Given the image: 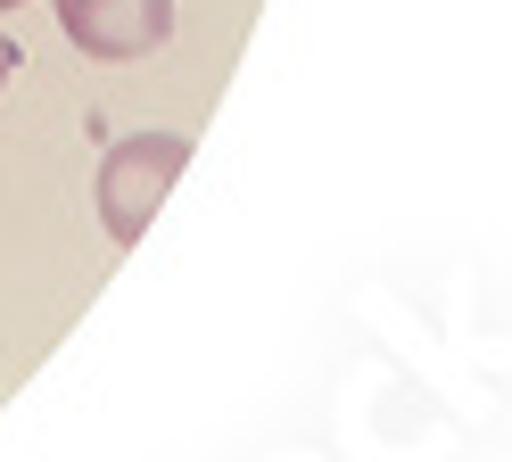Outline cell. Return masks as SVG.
<instances>
[{"label":"cell","instance_id":"1","mask_svg":"<svg viewBox=\"0 0 512 462\" xmlns=\"http://www.w3.org/2000/svg\"><path fill=\"white\" fill-rule=\"evenodd\" d=\"M182 165H190L182 132H133V141H116L100 157V223H108L116 248H133L149 231V215L166 207V190H174Z\"/></svg>","mask_w":512,"mask_h":462},{"label":"cell","instance_id":"2","mask_svg":"<svg viewBox=\"0 0 512 462\" xmlns=\"http://www.w3.org/2000/svg\"><path fill=\"white\" fill-rule=\"evenodd\" d=\"M58 33L100 66H133L174 42V0H58Z\"/></svg>","mask_w":512,"mask_h":462},{"label":"cell","instance_id":"3","mask_svg":"<svg viewBox=\"0 0 512 462\" xmlns=\"http://www.w3.org/2000/svg\"><path fill=\"white\" fill-rule=\"evenodd\" d=\"M9 75H17V42L0 33V91H9Z\"/></svg>","mask_w":512,"mask_h":462},{"label":"cell","instance_id":"4","mask_svg":"<svg viewBox=\"0 0 512 462\" xmlns=\"http://www.w3.org/2000/svg\"><path fill=\"white\" fill-rule=\"evenodd\" d=\"M0 9H25V0H0Z\"/></svg>","mask_w":512,"mask_h":462}]
</instances>
